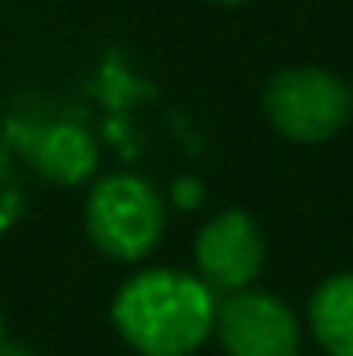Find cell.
<instances>
[{"label": "cell", "instance_id": "cell-1", "mask_svg": "<svg viewBox=\"0 0 353 356\" xmlns=\"http://www.w3.org/2000/svg\"><path fill=\"white\" fill-rule=\"evenodd\" d=\"M111 315L141 356H190L213 334L217 292L179 269H145L118 288Z\"/></svg>", "mask_w": 353, "mask_h": 356}, {"label": "cell", "instance_id": "cell-2", "mask_svg": "<svg viewBox=\"0 0 353 356\" xmlns=\"http://www.w3.org/2000/svg\"><path fill=\"white\" fill-rule=\"evenodd\" d=\"M262 110L274 133L292 144H323L353 118V91L338 72L319 65H289L262 88Z\"/></svg>", "mask_w": 353, "mask_h": 356}, {"label": "cell", "instance_id": "cell-3", "mask_svg": "<svg viewBox=\"0 0 353 356\" xmlns=\"http://www.w3.org/2000/svg\"><path fill=\"white\" fill-rule=\"evenodd\" d=\"M164 220L167 213L159 193L137 175H111L95 182L84 209L91 243L118 261H141L152 254L164 235Z\"/></svg>", "mask_w": 353, "mask_h": 356}, {"label": "cell", "instance_id": "cell-4", "mask_svg": "<svg viewBox=\"0 0 353 356\" xmlns=\"http://www.w3.org/2000/svg\"><path fill=\"white\" fill-rule=\"evenodd\" d=\"M213 334L228 356H300L304 345L292 307L258 288H243L217 303Z\"/></svg>", "mask_w": 353, "mask_h": 356}, {"label": "cell", "instance_id": "cell-5", "mask_svg": "<svg viewBox=\"0 0 353 356\" xmlns=\"http://www.w3.org/2000/svg\"><path fill=\"white\" fill-rule=\"evenodd\" d=\"M198 277L213 292H243L255 284L266 266V235L243 209H224L209 220L194 239Z\"/></svg>", "mask_w": 353, "mask_h": 356}, {"label": "cell", "instance_id": "cell-6", "mask_svg": "<svg viewBox=\"0 0 353 356\" xmlns=\"http://www.w3.org/2000/svg\"><path fill=\"white\" fill-rule=\"evenodd\" d=\"M308 330L327 356H353V269L327 277L312 292Z\"/></svg>", "mask_w": 353, "mask_h": 356}, {"label": "cell", "instance_id": "cell-7", "mask_svg": "<svg viewBox=\"0 0 353 356\" xmlns=\"http://www.w3.org/2000/svg\"><path fill=\"white\" fill-rule=\"evenodd\" d=\"M38 167L54 178V182H80V178L95 167L91 140L77 129H54L38 148Z\"/></svg>", "mask_w": 353, "mask_h": 356}, {"label": "cell", "instance_id": "cell-8", "mask_svg": "<svg viewBox=\"0 0 353 356\" xmlns=\"http://www.w3.org/2000/svg\"><path fill=\"white\" fill-rule=\"evenodd\" d=\"M201 190H194V186H179V201H198Z\"/></svg>", "mask_w": 353, "mask_h": 356}, {"label": "cell", "instance_id": "cell-9", "mask_svg": "<svg viewBox=\"0 0 353 356\" xmlns=\"http://www.w3.org/2000/svg\"><path fill=\"white\" fill-rule=\"evenodd\" d=\"M0 349H4V315H0Z\"/></svg>", "mask_w": 353, "mask_h": 356}, {"label": "cell", "instance_id": "cell-10", "mask_svg": "<svg viewBox=\"0 0 353 356\" xmlns=\"http://www.w3.org/2000/svg\"><path fill=\"white\" fill-rule=\"evenodd\" d=\"M213 4H247V0H213Z\"/></svg>", "mask_w": 353, "mask_h": 356}]
</instances>
